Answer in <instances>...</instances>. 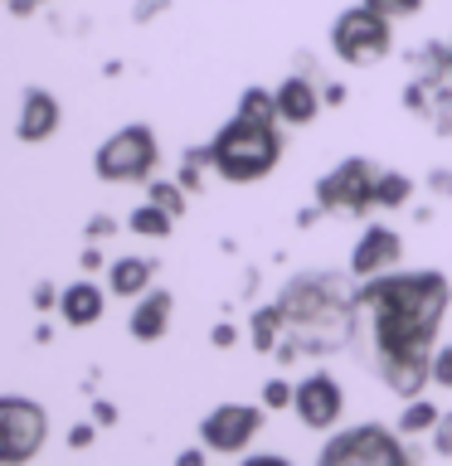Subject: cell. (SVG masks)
I'll return each instance as SVG.
<instances>
[{
    "label": "cell",
    "mask_w": 452,
    "mask_h": 466,
    "mask_svg": "<svg viewBox=\"0 0 452 466\" xmlns=\"http://www.w3.org/2000/svg\"><path fill=\"white\" fill-rule=\"evenodd\" d=\"M452 282L437 268L379 272L355 282V326L350 345L399 399H418L433 384V355L443 345Z\"/></svg>",
    "instance_id": "cell-1"
},
{
    "label": "cell",
    "mask_w": 452,
    "mask_h": 466,
    "mask_svg": "<svg viewBox=\"0 0 452 466\" xmlns=\"http://www.w3.org/2000/svg\"><path fill=\"white\" fill-rule=\"evenodd\" d=\"M277 301L287 311V340L277 345V360H297L302 350L335 355L341 345H350V326H355V277L302 272L282 287Z\"/></svg>",
    "instance_id": "cell-2"
},
{
    "label": "cell",
    "mask_w": 452,
    "mask_h": 466,
    "mask_svg": "<svg viewBox=\"0 0 452 466\" xmlns=\"http://www.w3.org/2000/svg\"><path fill=\"white\" fill-rule=\"evenodd\" d=\"M282 116H262L248 107H233V116L210 137V156H214V175L224 185H258L282 166Z\"/></svg>",
    "instance_id": "cell-3"
},
{
    "label": "cell",
    "mask_w": 452,
    "mask_h": 466,
    "mask_svg": "<svg viewBox=\"0 0 452 466\" xmlns=\"http://www.w3.org/2000/svg\"><path fill=\"white\" fill-rule=\"evenodd\" d=\"M156 166H160V137L146 122L117 127L93 156V170L102 185H151Z\"/></svg>",
    "instance_id": "cell-4"
},
{
    "label": "cell",
    "mask_w": 452,
    "mask_h": 466,
    "mask_svg": "<svg viewBox=\"0 0 452 466\" xmlns=\"http://www.w3.org/2000/svg\"><path fill=\"white\" fill-rule=\"evenodd\" d=\"M316 466H414V451H408L399 428L355 422V428L326 437V447L316 451Z\"/></svg>",
    "instance_id": "cell-5"
},
{
    "label": "cell",
    "mask_w": 452,
    "mask_h": 466,
    "mask_svg": "<svg viewBox=\"0 0 452 466\" xmlns=\"http://www.w3.org/2000/svg\"><path fill=\"white\" fill-rule=\"evenodd\" d=\"M316 204L326 214H350V218H365L370 209H379V170L370 156H345L316 180Z\"/></svg>",
    "instance_id": "cell-6"
},
{
    "label": "cell",
    "mask_w": 452,
    "mask_h": 466,
    "mask_svg": "<svg viewBox=\"0 0 452 466\" xmlns=\"http://www.w3.org/2000/svg\"><path fill=\"white\" fill-rule=\"evenodd\" d=\"M389 49H394V20H385V15L370 10L365 0L335 15V25H331V54L341 58V64L370 68V64H379V58H389Z\"/></svg>",
    "instance_id": "cell-7"
},
{
    "label": "cell",
    "mask_w": 452,
    "mask_h": 466,
    "mask_svg": "<svg viewBox=\"0 0 452 466\" xmlns=\"http://www.w3.org/2000/svg\"><path fill=\"white\" fill-rule=\"evenodd\" d=\"M44 442H49V413H44V403L25 399V393H5L0 399V466L35 461Z\"/></svg>",
    "instance_id": "cell-8"
},
{
    "label": "cell",
    "mask_w": 452,
    "mask_h": 466,
    "mask_svg": "<svg viewBox=\"0 0 452 466\" xmlns=\"http://www.w3.org/2000/svg\"><path fill=\"white\" fill-rule=\"evenodd\" d=\"M262 418H268L262 403H219L200 418V442L219 457H243L262 432Z\"/></svg>",
    "instance_id": "cell-9"
},
{
    "label": "cell",
    "mask_w": 452,
    "mask_h": 466,
    "mask_svg": "<svg viewBox=\"0 0 452 466\" xmlns=\"http://www.w3.org/2000/svg\"><path fill=\"white\" fill-rule=\"evenodd\" d=\"M292 413H297L302 428H312V432H331L335 422H341L345 413V389H341V379L326 374V370H312L297 384V399H292Z\"/></svg>",
    "instance_id": "cell-10"
},
{
    "label": "cell",
    "mask_w": 452,
    "mask_h": 466,
    "mask_svg": "<svg viewBox=\"0 0 452 466\" xmlns=\"http://www.w3.org/2000/svg\"><path fill=\"white\" fill-rule=\"evenodd\" d=\"M404 262V238L394 233L389 224H365L355 248H350V277L365 282V277H379V272H394Z\"/></svg>",
    "instance_id": "cell-11"
},
{
    "label": "cell",
    "mask_w": 452,
    "mask_h": 466,
    "mask_svg": "<svg viewBox=\"0 0 452 466\" xmlns=\"http://www.w3.org/2000/svg\"><path fill=\"white\" fill-rule=\"evenodd\" d=\"M58 122H64V107H58V97L49 93V87H25L20 93V116H15V137H20L25 146H39L58 131Z\"/></svg>",
    "instance_id": "cell-12"
},
{
    "label": "cell",
    "mask_w": 452,
    "mask_h": 466,
    "mask_svg": "<svg viewBox=\"0 0 452 466\" xmlns=\"http://www.w3.org/2000/svg\"><path fill=\"white\" fill-rule=\"evenodd\" d=\"M170 311H175V297H170L166 287H151L146 297H137V306H131V316H127L131 340H137V345H156V340H166V330H170Z\"/></svg>",
    "instance_id": "cell-13"
},
{
    "label": "cell",
    "mask_w": 452,
    "mask_h": 466,
    "mask_svg": "<svg viewBox=\"0 0 452 466\" xmlns=\"http://www.w3.org/2000/svg\"><path fill=\"white\" fill-rule=\"evenodd\" d=\"M321 107H326V93H321L316 78H302V73H292V78L277 83V112H282L287 127H312Z\"/></svg>",
    "instance_id": "cell-14"
},
{
    "label": "cell",
    "mask_w": 452,
    "mask_h": 466,
    "mask_svg": "<svg viewBox=\"0 0 452 466\" xmlns=\"http://www.w3.org/2000/svg\"><path fill=\"white\" fill-rule=\"evenodd\" d=\"M102 311H108V287H98L93 277H78V282L64 287V297H58V320L73 330H87L98 326Z\"/></svg>",
    "instance_id": "cell-15"
},
{
    "label": "cell",
    "mask_w": 452,
    "mask_h": 466,
    "mask_svg": "<svg viewBox=\"0 0 452 466\" xmlns=\"http://www.w3.org/2000/svg\"><path fill=\"white\" fill-rule=\"evenodd\" d=\"M156 258H137V253H127V258H112L108 262V291L117 301H137L146 297V291L156 287Z\"/></svg>",
    "instance_id": "cell-16"
},
{
    "label": "cell",
    "mask_w": 452,
    "mask_h": 466,
    "mask_svg": "<svg viewBox=\"0 0 452 466\" xmlns=\"http://www.w3.org/2000/svg\"><path fill=\"white\" fill-rule=\"evenodd\" d=\"M253 350L258 355H272L277 345L287 340V311H282V301H268V306H258L253 311Z\"/></svg>",
    "instance_id": "cell-17"
},
{
    "label": "cell",
    "mask_w": 452,
    "mask_h": 466,
    "mask_svg": "<svg viewBox=\"0 0 452 466\" xmlns=\"http://www.w3.org/2000/svg\"><path fill=\"white\" fill-rule=\"evenodd\" d=\"M437 422H443V408L418 393V399H404V413H399V422H394V428H399L404 437H433Z\"/></svg>",
    "instance_id": "cell-18"
},
{
    "label": "cell",
    "mask_w": 452,
    "mask_h": 466,
    "mask_svg": "<svg viewBox=\"0 0 452 466\" xmlns=\"http://www.w3.org/2000/svg\"><path fill=\"white\" fill-rule=\"evenodd\" d=\"M127 228L137 233V238H151V243H160V238H170V228H175V214H166L160 204H137V209L127 214Z\"/></svg>",
    "instance_id": "cell-19"
},
{
    "label": "cell",
    "mask_w": 452,
    "mask_h": 466,
    "mask_svg": "<svg viewBox=\"0 0 452 466\" xmlns=\"http://www.w3.org/2000/svg\"><path fill=\"white\" fill-rule=\"evenodd\" d=\"M414 199V180L404 170H379V209H404Z\"/></svg>",
    "instance_id": "cell-20"
},
{
    "label": "cell",
    "mask_w": 452,
    "mask_h": 466,
    "mask_svg": "<svg viewBox=\"0 0 452 466\" xmlns=\"http://www.w3.org/2000/svg\"><path fill=\"white\" fill-rule=\"evenodd\" d=\"M146 199L160 204L166 214L180 218V214H185V204H190V189H185L180 180H151V185H146Z\"/></svg>",
    "instance_id": "cell-21"
},
{
    "label": "cell",
    "mask_w": 452,
    "mask_h": 466,
    "mask_svg": "<svg viewBox=\"0 0 452 466\" xmlns=\"http://www.w3.org/2000/svg\"><path fill=\"white\" fill-rule=\"evenodd\" d=\"M428 122L437 137H452V83L433 87V107H428Z\"/></svg>",
    "instance_id": "cell-22"
},
{
    "label": "cell",
    "mask_w": 452,
    "mask_h": 466,
    "mask_svg": "<svg viewBox=\"0 0 452 466\" xmlns=\"http://www.w3.org/2000/svg\"><path fill=\"white\" fill-rule=\"evenodd\" d=\"M292 399H297V384H287V379H268L262 384V393H258V403L268 408V413H282V408H292Z\"/></svg>",
    "instance_id": "cell-23"
},
{
    "label": "cell",
    "mask_w": 452,
    "mask_h": 466,
    "mask_svg": "<svg viewBox=\"0 0 452 466\" xmlns=\"http://www.w3.org/2000/svg\"><path fill=\"white\" fill-rule=\"evenodd\" d=\"M370 10H379L385 20H408V15L423 10V0H365Z\"/></svg>",
    "instance_id": "cell-24"
},
{
    "label": "cell",
    "mask_w": 452,
    "mask_h": 466,
    "mask_svg": "<svg viewBox=\"0 0 452 466\" xmlns=\"http://www.w3.org/2000/svg\"><path fill=\"white\" fill-rule=\"evenodd\" d=\"M433 384L437 389H452V345H437V355H433Z\"/></svg>",
    "instance_id": "cell-25"
},
{
    "label": "cell",
    "mask_w": 452,
    "mask_h": 466,
    "mask_svg": "<svg viewBox=\"0 0 452 466\" xmlns=\"http://www.w3.org/2000/svg\"><path fill=\"white\" fill-rule=\"evenodd\" d=\"M64 442H68L73 451H87V447H93V442H98V422H73V428H68V437H64Z\"/></svg>",
    "instance_id": "cell-26"
},
{
    "label": "cell",
    "mask_w": 452,
    "mask_h": 466,
    "mask_svg": "<svg viewBox=\"0 0 452 466\" xmlns=\"http://www.w3.org/2000/svg\"><path fill=\"white\" fill-rule=\"evenodd\" d=\"M204 170H210V166H200V160H185L175 180H180V185L190 189V195H204Z\"/></svg>",
    "instance_id": "cell-27"
},
{
    "label": "cell",
    "mask_w": 452,
    "mask_h": 466,
    "mask_svg": "<svg viewBox=\"0 0 452 466\" xmlns=\"http://www.w3.org/2000/svg\"><path fill=\"white\" fill-rule=\"evenodd\" d=\"M112 233H117L112 214H93V218H87V243H102V238H112Z\"/></svg>",
    "instance_id": "cell-28"
},
{
    "label": "cell",
    "mask_w": 452,
    "mask_h": 466,
    "mask_svg": "<svg viewBox=\"0 0 452 466\" xmlns=\"http://www.w3.org/2000/svg\"><path fill=\"white\" fill-rule=\"evenodd\" d=\"M210 345L214 350H233L239 345V326H233V320H219V326L210 330Z\"/></svg>",
    "instance_id": "cell-29"
},
{
    "label": "cell",
    "mask_w": 452,
    "mask_h": 466,
    "mask_svg": "<svg viewBox=\"0 0 452 466\" xmlns=\"http://www.w3.org/2000/svg\"><path fill=\"white\" fill-rule=\"evenodd\" d=\"M239 466H297V461L282 457V451H243Z\"/></svg>",
    "instance_id": "cell-30"
},
{
    "label": "cell",
    "mask_w": 452,
    "mask_h": 466,
    "mask_svg": "<svg viewBox=\"0 0 452 466\" xmlns=\"http://www.w3.org/2000/svg\"><path fill=\"white\" fill-rule=\"evenodd\" d=\"M433 451L437 457H452V413H443V422L433 428Z\"/></svg>",
    "instance_id": "cell-31"
},
{
    "label": "cell",
    "mask_w": 452,
    "mask_h": 466,
    "mask_svg": "<svg viewBox=\"0 0 452 466\" xmlns=\"http://www.w3.org/2000/svg\"><path fill=\"white\" fill-rule=\"evenodd\" d=\"M58 297H64V287H54V282L35 287V306H39V311H58Z\"/></svg>",
    "instance_id": "cell-32"
},
{
    "label": "cell",
    "mask_w": 452,
    "mask_h": 466,
    "mask_svg": "<svg viewBox=\"0 0 452 466\" xmlns=\"http://www.w3.org/2000/svg\"><path fill=\"white\" fill-rule=\"evenodd\" d=\"M175 466H210V447H204V442L200 447H185L180 457H175Z\"/></svg>",
    "instance_id": "cell-33"
},
{
    "label": "cell",
    "mask_w": 452,
    "mask_h": 466,
    "mask_svg": "<svg viewBox=\"0 0 452 466\" xmlns=\"http://www.w3.org/2000/svg\"><path fill=\"white\" fill-rule=\"evenodd\" d=\"M428 189L443 195V199H452V170H428Z\"/></svg>",
    "instance_id": "cell-34"
},
{
    "label": "cell",
    "mask_w": 452,
    "mask_h": 466,
    "mask_svg": "<svg viewBox=\"0 0 452 466\" xmlns=\"http://www.w3.org/2000/svg\"><path fill=\"white\" fill-rule=\"evenodd\" d=\"M93 422H98V428H112V422H117V403L98 399V403H93Z\"/></svg>",
    "instance_id": "cell-35"
},
{
    "label": "cell",
    "mask_w": 452,
    "mask_h": 466,
    "mask_svg": "<svg viewBox=\"0 0 452 466\" xmlns=\"http://www.w3.org/2000/svg\"><path fill=\"white\" fill-rule=\"evenodd\" d=\"M321 93H326V107H341V102H345V87L341 83H326Z\"/></svg>",
    "instance_id": "cell-36"
},
{
    "label": "cell",
    "mask_w": 452,
    "mask_h": 466,
    "mask_svg": "<svg viewBox=\"0 0 452 466\" xmlns=\"http://www.w3.org/2000/svg\"><path fill=\"white\" fill-rule=\"evenodd\" d=\"M83 268H87V272H98V268H102V253H98V243H87V248H83Z\"/></svg>",
    "instance_id": "cell-37"
},
{
    "label": "cell",
    "mask_w": 452,
    "mask_h": 466,
    "mask_svg": "<svg viewBox=\"0 0 452 466\" xmlns=\"http://www.w3.org/2000/svg\"><path fill=\"white\" fill-rule=\"evenodd\" d=\"M44 0H10V15H35Z\"/></svg>",
    "instance_id": "cell-38"
},
{
    "label": "cell",
    "mask_w": 452,
    "mask_h": 466,
    "mask_svg": "<svg viewBox=\"0 0 452 466\" xmlns=\"http://www.w3.org/2000/svg\"><path fill=\"white\" fill-rule=\"evenodd\" d=\"M170 0H146V5H137V20H151V10H166Z\"/></svg>",
    "instance_id": "cell-39"
},
{
    "label": "cell",
    "mask_w": 452,
    "mask_h": 466,
    "mask_svg": "<svg viewBox=\"0 0 452 466\" xmlns=\"http://www.w3.org/2000/svg\"><path fill=\"white\" fill-rule=\"evenodd\" d=\"M447 44H452V39H447Z\"/></svg>",
    "instance_id": "cell-40"
}]
</instances>
